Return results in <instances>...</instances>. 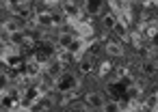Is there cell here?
Listing matches in <instances>:
<instances>
[{"label":"cell","mask_w":158,"mask_h":112,"mask_svg":"<svg viewBox=\"0 0 158 112\" xmlns=\"http://www.w3.org/2000/svg\"><path fill=\"white\" fill-rule=\"evenodd\" d=\"M50 103H52V99H50V97H44V95H41V97H39V99H37V101L33 103V108H35L37 112H44V110H48V106H50Z\"/></svg>","instance_id":"11"},{"label":"cell","mask_w":158,"mask_h":112,"mask_svg":"<svg viewBox=\"0 0 158 112\" xmlns=\"http://www.w3.org/2000/svg\"><path fill=\"white\" fill-rule=\"evenodd\" d=\"M74 30H76V37H80V39H91L93 37V26L89 22H76Z\"/></svg>","instance_id":"6"},{"label":"cell","mask_w":158,"mask_h":112,"mask_svg":"<svg viewBox=\"0 0 158 112\" xmlns=\"http://www.w3.org/2000/svg\"><path fill=\"white\" fill-rule=\"evenodd\" d=\"M143 106H145L147 110H152V112H154V110H156V106H158V93H152V95L145 99V103H143Z\"/></svg>","instance_id":"15"},{"label":"cell","mask_w":158,"mask_h":112,"mask_svg":"<svg viewBox=\"0 0 158 112\" xmlns=\"http://www.w3.org/2000/svg\"><path fill=\"white\" fill-rule=\"evenodd\" d=\"M102 22H104L106 28L113 30V26L117 24V15H115V13H102Z\"/></svg>","instance_id":"13"},{"label":"cell","mask_w":158,"mask_h":112,"mask_svg":"<svg viewBox=\"0 0 158 112\" xmlns=\"http://www.w3.org/2000/svg\"><path fill=\"white\" fill-rule=\"evenodd\" d=\"M63 13H65V17L72 20V22H80V17H82V9H80L76 2H72V0L63 2Z\"/></svg>","instance_id":"3"},{"label":"cell","mask_w":158,"mask_h":112,"mask_svg":"<svg viewBox=\"0 0 158 112\" xmlns=\"http://www.w3.org/2000/svg\"><path fill=\"white\" fill-rule=\"evenodd\" d=\"M85 11L89 15H102L104 13V0H85Z\"/></svg>","instance_id":"5"},{"label":"cell","mask_w":158,"mask_h":112,"mask_svg":"<svg viewBox=\"0 0 158 112\" xmlns=\"http://www.w3.org/2000/svg\"><path fill=\"white\" fill-rule=\"evenodd\" d=\"M44 5H48V7H56V5H61V0H44Z\"/></svg>","instance_id":"19"},{"label":"cell","mask_w":158,"mask_h":112,"mask_svg":"<svg viewBox=\"0 0 158 112\" xmlns=\"http://www.w3.org/2000/svg\"><path fill=\"white\" fill-rule=\"evenodd\" d=\"M152 60H154V65L158 67V50H154V52H152Z\"/></svg>","instance_id":"20"},{"label":"cell","mask_w":158,"mask_h":112,"mask_svg":"<svg viewBox=\"0 0 158 112\" xmlns=\"http://www.w3.org/2000/svg\"><path fill=\"white\" fill-rule=\"evenodd\" d=\"M143 7L145 9H154V7H158V0H143Z\"/></svg>","instance_id":"18"},{"label":"cell","mask_w":158,"mask_h":112,"mask_svg":"<svg viewBox=\"0 0 158 112\" xmlns=\"http://www.w3.org/2000/svg\"><path fill=\"white\" fill-rule=\"evenodd\" d=\"M78 71H80V73H91V71H93V60L87 58V56H82V58L78 60Z\"/></svg>","instance_id":"10"},{"label":"cell","mask_w":158,"mask_h":112,"mask_svg":"<svg viewBox=\"0 0 158 112\" xmlns=\"http://www.w3.org/2000/svg\"><path fill=\"white\" fill-rule=\"evenodd\" d=\"M104 52H106L108 56H121V54H123V50H121V43H119V41H108V43L104 45Z\"/></svg>","instance_id":"8"},{"label":"cell","mask_w":158,"mask_h":112,"mask_svg":"<svg viewBox=\"0 0 158 112\" xmlns=\"http://www.w3.org/2000/svg\"><path fill=\"white\" fill-rule=\"evenodd\" d=\"M110 71H113V65H110V63H102V65H100V69H98V75H100V78H104V75H108Z\"/></svg>","instance_id":"16"},{"label":"cell","mask_w":158,"mask_h":112,"mask_svg":"<svg viewBox=\"0 0 158 112\" xmlns=\"http://www.w3.org/2000/svg\"><path fill=\"white\" fill-rule=\"evenodd\" d=\"M156 69H158V67L154 65V60H152V58H149V60H145V63L141 65V71H143L145 75H154V73H156Z\"/></svg>","instance_id":"14"},{"label":"cell","mask_w":158,"mask_h":112,"mask_svg":"<svg viewBox=\"0 0 158 112\" xmlns=\"http://www.w3.org/2000/svg\"><path fill=\"white\" fill-rule=\"evenodd\" d=\"M78 86H80V80L74 73H61V78L54 80V88L59 93H72V91H78Z\"/></svg>","instance_id":"1"},{"label":"cell","mask_w":158,"mask_h":112,"mask_svg":"<svg viewBox=\"0 0 158 112\" xmlns=\"http://www.w3.org/2000/svg\"><path fill=\"white\" fill-rule=\"evenodd\" d=\"M85 103H87V108H98V110H102V106H104V95L98 93V91H91V93L85 95Z\"/></svg>","instance_id":"4"},{"label":"cell","mask_w":158,"mask_h":112,"mask_svg":"<svg viewBox=\"0 0 158 112\" xmlns=\"http://www.w3.org/2000/svg\"><path fill=\"white\" fill-rule=\"evenodd\" d=\"M85 112H102V110H98V108H87Z\"/></svg>","instance_id":"22"},{"label":"cell","mask_w":158,"mask_h":112,"mask_svg":"<svg viewBox=\"0 0 158 112\" xmlns=\"http://www.w3.org/2000/svg\"><path fill=\"white\" fill-rule=\"evenodd\" d=\"M113 33H115L121 41H126V39L130 37V33H128V24H126V22H121V20H117V24L113 26Z\"/></svg>","instance_id":"7"},{"label":"cell","mask_w":158,"mask_h":112,"mask_svg":"<svg viewBox=\"0 0 158 112\" xmlns=\"http://www.w3.org/2000/svg\"><path fill=\"white\" fill-rule=\"evenodd\" d=\"M108 93H110V97H113L115 101H119V97H123V93H126V86H123L121 82H113V84L108 86Z\"/></svg>","instance_id":"9"},{"label":"cell","mask_w":158,"mask_h":112,"mask_svg":"<svg viewBox=\"0 0 158 112\" xmlns=\"http://www.w3.org/2000/svg\"><path fill=\"white\" fill-rule=\"evenodd\" d=\"M11 86V80H9V73H0V88L7 91Z\"/></svg>","instance_id":"17"},{"label":"cell","mask_w":158,"mask_h":112,"mask_svg":"<svg viewBox=\"0 0 158 112\" xmlns=\"http://www.w3.org/2000/svg\"><path fill=\"white\" fill-rule=\"evenodd\" d=\"M102 112H121V103H119V101H115V99H110V101H104V106H102Z\"/></svg>","instance_id":"12"},{"label":"cell","mask_w":158,"mask_h":112,"mask_svg":"<svg viewBox=\"0 0 158 112\" xmlns=\"http://www.w3.org/2000/svg\"><path fill=\"white\" fill-rule=\"evenodd\" d=\"M149 41H152V43H154V45H158V33H156V35H154V37H152V39H149Z\"/></svg>","instance_id":"21"},{"label":"cell","mask_w":158,"mask_h":112,"mask_svg":"<svg viewBox=\"0 0 158 112\" xmlns=\"http://www.w3.org/2000/svg\"><path fill=\"white\" fill-rule=\"evenodd\" d=\"M24 26H26V22H24V20H20V17H9V20H5V22H2V33L11 37V35L24 33Z\"/></svg>","instance_id":"2"},{"label":"cell","mask_w":158,"mask_h":112,"mask_svg":"<svg viewBox=\"0 0 158 112\" xmlns=\"http://www.w3.org/2000/svg\"><path fill=\"white\" fill-rule=\"evenodd\" d=\"M0 33H2V30H0Z\"/></svg>","instance_id":"23"}]
</instances>
